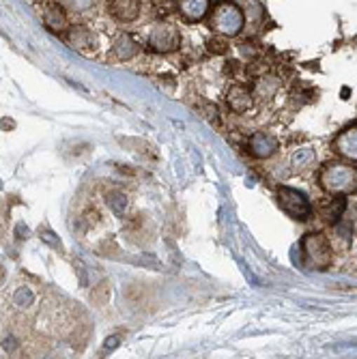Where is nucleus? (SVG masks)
Here are the masks:
<instances>
[{
    "mask_svg": "<svg viewBox=\"0 0 357 359\" xmlns=\"http://www.w3.org/2000/svg\"><path fill=\"white\" fill-rule=\"evenodd\" d=\"M248 153L256 159H269L271 155H276L278 151V140L276 136L267 134V132H256L248 138Z\"/></svg>",
    "mask_w": 357,
    "mask_h": 359,
    "instance_id": "7",
    "label": "nucleus"
},
{
    "mask_svg": "<svg viewBox=\"0 0 357 359\" xmlns=\"http://www.w3.org/2000/svg\"><path fill=\"white\" fill-rule=\"evenodd\" d=\"M149 48L157 54H170L181 46V35H179V28L173 24H155L149 32V39H147Z\"/></svg>",
    "mask_w": 357,
    "mask_h": 359,
    "instance_id": "5",
    "label": "nucleus"
},
{
    "mask_svg": "<svg viewBox=\"0 0 357 359\" xmlns=\"http://www.w3.org/2000/svg\"><path fill=\"white\" fill-rule=\"evenodd\" d=\"M332 149L340 157H344V159L353 161V164H357V123L342 129V132L334 138Z\"/></svg>",
    "mask_w": 357,
    "mask_h": 359,
    "instance_id": "6",
    "label": "nucleus"
},
{
    "mask_svg": "<svg viewBox=\"0 0 357 359\" xmlns=\"http://www.w3.org/2000/svg\"><path fill=\"white\" fill-rule=\"evenodd\" d=\"M209 52H213V54H217V56H222V54H226L229 52V37H224V35H217V37H211L209 39Z\"/></svg>",
    "mask_w": 357,
    "mask_h": 359,
    "instance_id": "19",
    "label": "nucleus"
},
{
    "mask_svg": "<svg viewBox=\"0 0 357 359\" xmlns=\"http://www.w3.org/2000/svg\"><path fill=\"white\" fill-rule=\"evenodd\" d=\"M43 24H46L48 30L58 32V35H65L67 28H69V15H67V11H65L62 5L48 3L43 7Z\"/></svg>",
    "mask_w": 357,
    "mask_h": 359,
    "instance_id": "8",
    "label": "nucleus"
},
{
    "mask_svg": "<svg viewBox=\"0 0 357 359\" xmlns=\"http://www.w3.org/2000/svg\"><path fill=\"white\" fill-rule=\"evenodd\" d=\"M243 11L231 0H222L211 15V28L224 37H237L243 28Z\"/></svg>",
    "mask_w": 357,
    "mask_h": 359,
    "instance_id": "3",
    "label": "nucleus"
},
{
    "mask_svg": "<svg viewBox=\"0 0 357 359\" xmlns=\"http://www.w3.org/2000/svg\"><path fill=\"white\" fill-rule=\"evenodd\" d=\"M0 125H3V127L7 129V127H13V121H7V118H3V123H0Z\"/></svg>",
    "mask_w": 357,
    "mask_h": 359,
    "instance_id": "20",
    "label": "nucleus"
},
{
    "mask_svg": "<svg viewBox=\"0 0 357 359\" xmlns=\"http://www.w3.org/2000/svg\"><path fill=\"white\" fill-rule=\"evenodd\" d=\"M276 88H278V82L274 80V78H261L256 82V88H254V93L256 95H265V97H271L274 93H276Z\"/></svg>",
    "mask_w": 357,
    "mask_h": 359,
    "instance_id": "17",
    "label": "nucleus"
},
{
    "mask_svg": "<svg viewBox=\"0 0 357 359\" xmlns=\"http://www.w3.org/2000/svg\"><path fill=\"white\" fill-rule=\"evenodd\" d=\"M211 7V0H179V13L185 22H201Z\"/></svg>",
    "mask_w": 357,
    "mask_h": 359,
    "instance_id": "13",
    "label": "nucleus"
},
{
    "mask_svg": "<svg viewBox=\"0 0 357 359\" xmlns=\"http://www.w3.org/2000/svg\"><path fill=\"white\" fill-rule=\"evenodd\" d=\"M316 211H318L323 222L334 226V224L340 222V217L346 211V198H344V196H332V198H323L316 205Z\"/></svg>",
    "mask_w": 357,
    "mask_h": 359,
    "instance_id": "9",
    "label": "nucleus"
},
{
    "mask_svg": "<svg viewBox=\"0 0 357 359\" xmlns=\"http://www.w3.org/2000/svg\"><path fill=\"white\" fill-rule=\"evenodd\" d=\"M108 11L119 22H134L140 15V0H108Z\"/></svg>",
    "mask_w": 357,
    "mask_h": 359,
    "instance_id": "10",
    "label": "nucleus"
},
{
    "mask_svg": "<svg viewBox=\"0 0 357 359\" xmlns=\"http://www.w3.org/2000/svg\"><path fill=\"white\" fill-rule=\"evenodd\" d=\"M108 205L112 207L114 213H123L127 209V198H125V194L123 191H110L108 194Z\"/></svg>",
    "mask_w": 357,
    "mask_h": 359,
    "instance_id": "18",
    "label": "nucleus"
},
{
    "mask_svg": "<svg viewBox=\"0 0 357 359\" xmlns=\"http://www.w3.org/2000/svg\"><path fill=\"white\" fill-rule=\"evenodd\" d=\"M278 205L280 209L293 219H299V222H306L312 217V203L308 201V196L295 187H288V185H282L278 187Z\"/></svg>",
    "mask_w": 357,
    "mask_h": 359,
    "instance_id": "4",
    "label": "nucleus"
},
{
    "mask_svg": "<svg viewBox=\"0 0 357 359\" xmlns=\"http://www.w3.org/2000/svg\"><path fill=\"white\" fill-rule=\"evenodd\" d=\"M318 185L330 196L357 194V168L342 161H328L318 170Z\"/></svg>",
    "mask_w": 357,
    "mask_h": 359,
    "instance_id": "1",
    "label": "nucleus"
},
{
    "mask_svg": "<svg viewBox=\"0 0 357 359\" xmlns=\"http://www.w3.org/2000/svg\"><path fill=\"white\" fill-rule=\"evenodd\" d=\"M62 39L67 41L74 50L84 52V54L93 48V35L86 26H69L67 32L62 35Z\"/></svg>",
    "mask_w": 357,
    "mask_h": 359,
    "instance_id": "12",
    "label": "nucleus"
},
{
    "mask_svg": "<svg viewBox=\"0 0 357 359\" xmlns=\"http://www.w3.org/2000/svg\"><path fill=\"white\" fill-rule=\"evenodd\" d=\"M302 256L308 269L325 271L334 263V248L323 233H308L302 239Z\"/></svg>",
    "mask_w": 357,
    "mask_h": 359,
    "instance_id": "2",
    "label": "nucleus"
},
{
    "mask_svg": "<svg viewBox=\"0 0 357 359\" xmlns=\"http://www.w3.org/2000/svg\"><path fill=\"white\" fill-rule=\"evenodd\" d=\"M110 299H112V284L108 280H102L90 290V302L97 308H104L106 304H110Z\"/></svg>",
    "mask_w": 357,
    "mask_h": 359,
    "instance_id": "15",
    "label": "nucleus"
},
{
    "mask_svg": "<svg viewBox=\"0 0 357 359\" xmlns=\"http://www.w3.org/2000/svg\"><path fill=\"white\" fill-rule=\"evenodd\" d=\"M314 161H316V153H314V149H310V147L297 149V151L293 153V157H290V164H293L295 170H304V168L312 166Z\"/></svg>",
    "mask_w": 357,
    "mask_h": 359,
    "instance_id": "16",
    "label": "nucleus"
},
{
    "mask_svg": "<svg viewBox=\"0 0 357 359\" xmlns=\"http://www.w3.org/2000/svg\"><path fill=\"white\" fill-rule=\"evenodd\" d=\"M226 102H229V106H231L233 112L243 114L254 104V93L248 86H243V84H235V86H231L229 95H226Z\"/></svg>",
    "mask_w": 357,
    "mask_h": 359,
    "instance_id": "11",
    "label": "nucleus"
},
{
    "mask_svg": "<svg viewBox=\"0 0 357 359\" xmlns=\"http://www.w3.org/2000/svg\"><path fill=\"white\" fill-rule=\"evenodd\" d=\"M138 43L132 35H127V32H123V35H119L112 43V54L116 60H132L136 54H138Z\"/></svg>",
    "mask_w": 357,
    "mask_h": 359,
    "instance_id": "14",
    "label": "nucleus"
}]
</instances>
